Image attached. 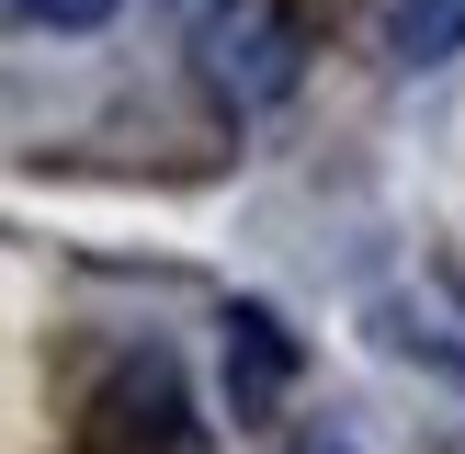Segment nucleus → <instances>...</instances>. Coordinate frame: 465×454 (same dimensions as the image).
<instances>
[{
  "mask_svg": "<svg viewBox=\"0 0 465 454\" xmlns=\"http://www.w3.org/2000/svg\"><path fill=\"white\" fill-rule=\"evenodd\" d=\"M204 45H216V80L239 91V103H284L295 91V23L262 12V0H227V12L204 23Z\"/></svg>",
  "mask_w": 465,
  "mask_h": 454,
  "instance_id": "f257e3e1",
  "label": "nucleus"
},
{
  "mask_svg": "<svg viewBox=\"0 0 465 454\" xmlns=\"http://www.w3.org/2000/svg\"><path fill=\"white\" fill-rule=\"evenodd\" d=\"M295 375V340L272 307H227V386H239V409H272Z\"/></svg>",
  "mask_w": 465,
  "mask_h": 454,
  "instance_id": "f03ea898",
  "label": "nucleus"
},
{
  "mask_svg": "<svg viewBox=\"0 0 465 454\" xmlns=\"http://www.w3.org/2000/svg\"><path fill=\"white\" fill-rule=\"evenodd\" d=\"M386 57H398V68L465 57V0H386Z\"/></svg>",
  "mask_w": 465,
  "mask_h": 454,
  "instance_id": "7ed1b4c3",
  "label": "nucleus"
},
{
  "mask_svg": "<svg viewBox=\"0 0 465 454\" xmlns=\"http://www.w3.org/2000/svg\"><path fill=\"white\" fill-rule=\"evenodd\" d=\"M114 12H125V0H12L23 35H103Z\"/></svg>",
  "mask_w": 465,
  "mask_h": 454,
  "instance_id": "20e7f679",
  "label": "nucleus"
},
{
  "mask_svg": "<svg viewBox=\"0 0 465 454\" xmlns=\"http://www.w3.org/2000/svg\"><path fill=\"white\" fill-rule=\"evenodd\" d=\"M159 12H182V23H216V12H227V0H159Z\"/></svg>",
  "mask_w": 465,
  "mask_h": 454,
  "instance_id": "39448f33",
  "label": "nucleus"
},
{
  "mask_svg": "<svg viewBox=\"0 0 465 454\" xmlns=\"http://www.w3.org/2000/svg\"><path fill=\"white\" fill-rule=\"evenodd\" d=\"M295 454H352V443H330V431H318V443H295Z\"/></svg>",
  "mask_w": 465,
  "mask_h": 454,
  "instance_id": "423d86ee",
  "label": "nucleus"
}]
</instances>
